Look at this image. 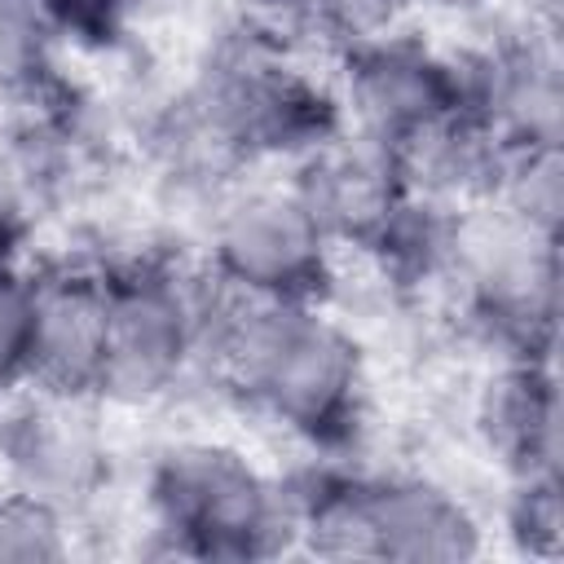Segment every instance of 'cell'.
Wrapping results in <instances>:
<instances>
[{
    "label": "cell",
    "instance_id": "44dd1931",
    "mask_svg": "<svg viewBox=\"0 0 564 564\" xmlns=\"http://www.w3.org/2000/svg\"><path fill=\"white\" fill-rule=\"evenodd\" d=\"M18 242H22V229H18V216L9 212V203H0V269L18 264Z\"/></svg>",
    "mask_w": 564,
    "mask_h": 564
},
{
    "label": "cell",
    "instance_id": "277c9868",
    "mask_svg": "<svg viewBox=\"0 0 564 564\" xmlns=\"http://www.w3.org/2000/svg\"><path fill=\"white\" fill-rule=\"evenodd\" d=\"M295 551L322 560L467 564L485 555V520L436 476H322L295 489Z\"/></svg>",
    "mask_w": 564,
    "mask_h": 564
},
{
    "label": "cell",
    "instance_id": "2e32d148",
    "mask_svg": "<svg viewBox=\"0 0 564 564\" xmlns=\"http://www.w3.org/2000/svg\"><path fill=\"white\" fill-rule=\"evenodd\" d=\"M75 551V516L26 494H0V564H53Z\"/></svg>",
    "mask_w": 564,
    "mask_h": 564
},
{
    "label": "cell",
    "instance_id": "6da1fadb",
    "mask_svg": "<svg viewBox=\"0 0 564 564\" xmlns=\"http://www.w3.org/2000/svg\"><path fill=\"white\" fill-rule=\"evenodd\" d=\"M198 375L308 445L348 441L366 405V352L326 300H251L212 282Z\"/></svg>",
    "mask_w": 564,
    "mask_h": 564
},
{
    "label": "cell",
    "instance_id": "e0dca14e",
    "mask_svg": "<svg viewBox=\"0 0 564 564\" xmlns=\"http://www.w3.org/2000/svg\"><path fill=\"white\" fill-rule=\"evenodd\" d=\"M507 538L538 560H555L564 551V502L560 476H524L511 480L507 502Z\"/></svg>",
    "mask_w": 564,
    "mask_h": 564
},
{
    "label": "cell",
    "instance_id": "ffe728a7",
    "mask_svg": "<svg viewBox=\"0 0 564 564\" xmlns=\"http://www.w3.org/2000/svg\"><path fill=\"white\" fill-rule=\"evenodd\" d=\"M502 0H410V13H427L436 22H489Z\"/></svg>",
    "mask_w": 564,
    "mask_h": 564
},
{
    "label": "cell",
    "instance_id": "3957f363",
    "mask_svg": "<svg viewBox=\"0 0 564 564\" xmlns=\"http://www.w3.org/2000/svg\"><path fill=\"white\" fill-rule=\"evenodd\" d=\"M145 507L167 555L247 564L295 551V489L220 436L163 445L145 476Z\"/></svg>",
    "mask_w": 564,
    "mask_h": 564
},
{
    "label": "cell",
    "instance_id": "8fae6325",
    "mask_svg": "<svg viewBox=\"0 0 564 564\" xmlns=\"http://www.w3.org/2000/svg\"><path fill=\"white\" fill-rule=\"evenodd\" d=\"M93 401L31 392L0 427V463L13 489H26L70 516H79L106 485L110 449L88 410Z\"/></svg>",
    "mask_w": 564,
    "mask_h": 564
},
{
    "label": "cell",
    "instance_id": "d6986e66",
    "mask_svg": "<svg viewBox=\"0 0 564 564\" xmlns=\"http://www.w3.org/2000/svg\"><path fill=\"white\" fill-rule=\"evenodd\" d=\"M48 9V18L62 26V35L70 40H110L119 31V22L128 18L132 0H40Z\"/></svg>",
    "mask_w": 564,
    "mask_h": 564
},
{
    "label": "cell",
    "instance_id": "4fadbf2b",
    "mask_svg": "<svg viewBox=\"0 0 564 564\" xmlns=\"http://www.w3.org/2000/svg\"><path fill=\"white\" fill-rule=\"evenodd\" d=\"M62 26L40 0H0V101H35L53 88Z\"/></svg>",
    "mask_w": 564,
    "mask_h": 564
},
{
    "label": "cell",
    "instance_id": "7c38bea8",
    "mask_svg": "<svg viewBox=\"0 0 564 564\" xmlns=\"http://www.w3.org/2000/svg\"><path fill=\"white\" fill-rule=\"evenodd\" d=\"M476 427L511 480L560 476V388L551 357H507L480 388Z\"/></svg>",
    "mask_w": 564,
    "mask_h": 564
},
{
    "label": "cell",
    "instance_id": "ba28073f",
    "mask_svg": "<svg viewBox=\"0 0 564 564\" xmlns=\"http://www.w3.org/2000/svg\"><path fill=\"white\" fill-rule=\"evenodd\" d=\"M458 57L463 106L507 145H560L564 57L551 22H520Z\"/></svg>",
    "mask_w": 564,
    "mask_h": 564
},
{
    "label": "cell",
    "instance_id": "7402d4cb",
    "mask_svg": "<svg viewBox=\"0 0 564 564\" xmlns=\"http://www.w3.org/2000/svg\"><path fill=\"white\" fill-rule=\"evenodd\" d=\"M238 4H242L251 18H273V22H278L282 9H286V0H238Z\"/></svg>",
    "mask_w": 564,
    "mask_h": 564
},
{
    "label": "cell",
    "instance_id": "9c48e42d",
    "mask_svg": "<svg viewBox=\"0 0 564 564\" xmlns=\"http://www.w3.org/2000/svg\"><path fill=\"white\" fill-rule=\"evenodd\" d=\"M286 185L335 251H370L410 198L401 159L344 128L295 154L286 163Z\"/></svg>",
    "mask_w": 564,
    "mask_h": 564
},
{
    "label": "cell",
    "instance_id": "7a4b0ae2",
    "mask_svg": "<svg viewBox=\"0 0 564 564\" xmlns=\"http://www.w3.org/2000/svg\"><path fill=\"white\" fill-rule=\"evenodd\" d=\"M181 106L189 154L216 167L291 163L339 128L330 79L308 70L282 22L251 13L207 48Z\"/></svg>",
    "mask_w": 564,
    "mask_h": 564
},
{
    "label": "cell",
    "instance_id": "5b68a950",
    "mask_svg": "<svg viewBox=\"0 0 564 564\" xmlns=\"http://www.w3.org/2000/svg\"><path fill=\"white\" fill-rule=\"evenodd\" d=\"M106 357L97 401L119 410L159 405L203 366V322L212 278L172 260H128L106 269Z\"/></svg>",
    "mask_w": 564,
    "mask_h": 564
},
{
    "label": "cell",
    "instance_id": "9a60e30c",
    "mask_svg": "<svg viewBox=\"0 0 564 564\" xmlns=\"http://www.w3.org/2000/svg\"><path fill=\"white\" fill-rule=\"evenodd\" d=\"M405 18H410V0H286L278 22L300 40L339 57L366 40L405 26Z\"/></svg>",
    "mask_w": 564,
    "mask_h": 564
},
{
    "label": "cell",
    "instance_id": "5bb4252c",
    "mask_svg": "<svg viewBox=\"0 0 564 564\" xmlns=\"http://www.w3.org/2000/svg\"><path fill=\"white\" fill-rule=\"evenodd\" d=\"M489 212L502 220L560 238V216H564V159L560 145H511L489 198Z\"/></svg>",
    "mask_w": 564,
    "mask_h": 564
},
{
    "label": "cell",
    "instance_id": "52a82bcc",
    "mask_svg": "<svg viewBox=\"0 0 564 564\" xmlns=\"http://www.w3.org/2000/svg\"><path fill=\"white\" fill-rule=\"evenodd\" d=\"M330 97L339 128L392 154L463 110L458 57L405 26L335 57Z\"/></svg>",
    "mask_w": 564,
    "mask_h": 564
},
{
    "label": "cell",
    "instance_id": "30bf717a",
    "mask_svg": "<svg viewBox=\"0 0 564 564\" xmlns=\"http://www.w3.org/2000/svg\"><path fill=\"white\" fill-rule=\"evenodd\" d=\"M106 300L110 282L97 264H48L31 273V339L22 370L26 392L97 401Z\"/></svg>",
    "mask_w": 564,
    "mask_h": 564
},
{
    "label": "cell",
    "instance_id": "ac0fdd59",
    "mask_svg": "<svg viewBox=\"0 0 564 564\" xmlns=\"http://www.w3.org/2000/svg\"><path fill=\"white\" fill-rule=\"evenodd\" d=\"M31 339V273L22 264L0 269V392L22 388Z\"/></svg>",
    "mask_w": 564,
    "mask_h": 564
},
{
    "label": "cell",
    "instance_id": "8992f818",
    "mask_svg": "<svg viewBox=\"0 0 564 564\" xmlns=\"http://www.w3.org/2000/svg\"><path fill=\"white\" fill-rule=\"evenodd\" d=\"M335 256V242L286 181L234 189L207 234L212 282L251 300H326Z\"/></svg>",
    "mask_w": 564,
    "mask_h": 564
}]
</instances>
